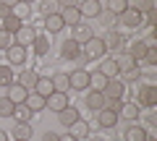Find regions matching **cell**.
<instances>
[{"mask_svg":"<svg viewBox=\"0 0 157 141\" xmlns=\"http://www.w3.org/2000/svg\"><path fill=\"white\" fill-rule=\"evenodd\" d=\"M32 91H37V94H42V97L47 99V97H50L52 91H55V89H52V79H50V76H39Z\"/></svg>","mask_w":157,"mask_h":141,"instance_id":"4fadbf2b","label":"cell"},{"mask_svg":"<svg viewBox=\"0 0 157 141\" xmlns=\"http://www.w3.org/2000/svg\"><path fill=\"white\" fill-rule=\"evenodd\" d=\"M126 8H128V0H107V11L115 13V16H121Z\"/></svg>","mask_w":157,"mask_h":141,"instance_id":"d590c367","label":"cell"},{"mask_svg":"<svg viewBox=\"0 0 157 141\" xmlns=\"http://www.w3.org/2000/svg\"><path fill=\"white\" fill-rule=\"evenodd\" d=\"M128 55L134 58L136 63H139V60H144V55H147V42H141V39H136L134 45H131V50H128Z\"/></svg>","mask_w":157,"mask_h":141,"instance_id":"4316f807","label":"cell"},{"mask_svg":"<svg viewBox=\"0 0 157 141\" xmlns=\"http://www.w3.org/2000/svg\"><path fill=\"white\" fill-rule=\"evenodd\" d=\"M26 94H29V91L24 89L21 84H16V81L6 86V97L13 102V105H21V102H26Z\"/></svg>","mask_w":157,"mask_h":141,"instance_id":"8992f818","label":"cell"},{"mask_svg":"<svg viewBox=\"0 0 157 141\" xmlns=\"http://www.w3.org/2000/svg\"><path fill=\"white\" fill-rule=\"evenodd\" d=\"M11 118H16V123H29V120H32V110L26 107V102H21V105H13Z\"/></svg>","mask_w":157,"mask_h":141,"instance_id":"ac0fdd59","label":"cell"},{"mask_svg":"<svg viewBox=\"0 0 157 141\" xmlns=\"http://www.w3.org/2000/svg\"><path fill=\"white\" fill-rule=\"evenodd\" d=\"M92 37H94V29L89 26V24H76L73 26V42H78V45H84V42H89Z\"/></svg>","mask_w":157,"mask_h":141,"instance_id":"ba28073f","label":"cell"},{"mask_svg":"<svg viewBox=\"0 0 157 141\" xmlns=\"http://www.w3.org/2000/svg\"><path fill=\"white\" fill-rule=\"evenodd\" d=\"M63 26H66V24H63L60 13H52V16H45V29H47L50 34H58Z\"/></svg>","mask_w":157,"mask_h":141,"instance_id":"7402d4cb","label":"cell"},{"mask_svg":"<svg viewBox=\"0 0 157 141\" xmlns=\"http://www.w3.org/2000/svg\"><path fill=\"white\" fill-rule=\"evenodd\" d=\"M105 94L102 91H89L86 94V105H89V110H94V113H100V110H105Z\"/></svg>","mask_w":157,"mask_h":141,"instance_id":"2e32d148","label":"cell"},{"mask_svg":"<svg viewBox=\"0 0 157 141\" xmlns=\"http://www.w3.org/2000/svg\"><path fill=\"white\" fill-rule=\"evenodd\" d=\"M32 50L37 52V55H45L47 50H50V42H47V37H34V42H32Z\"/></svg>","mask_w":157,"mask_h":141,"instance_id":"4dcf8cb0","label":"cell"},{"mask_svg":"<svg viewBox=\"0 0 157 141\" xmlns=\"http://www.w3.org/2000/svg\"><path fill=\"white\" fill-rule=\"evenodd\" d=\"M121 107H123V99H107L105 102V110H110V113H121Z\"/></svg>","mask_w":157,"mask_h":141,"instance_id":"b9f144b4","label":"cell"},{"mask_svg":"<svg viewBox=\"0 0 157 141\" xmlns=\"http://www.w3.org/2000/svg\"><path fill=\"white\" fill-rule=\"evenodd\" d=\"M21 3H29V6H32V3H34V0H21Z\"/></svg>","mask_w":157,"mask_h":141,"instance_id":"816d5d0a","label":"cell"},{"mask_svg":"<svg viewBox=\"0 0 157 141\" xmlns=\"http://www.w3.org/2000/svg\"><path fill=\"white\" fill-rule=\"evenodd\" d=\"M13 136H16V141H29V136H32V125H29V123H16Z\"/></svg>","mask_w":157,"mask_h":141,"instance_id":"f546056e","label":"cell"},{"mask_svg":"<svg viewBox=\"0 0 157 141\" xmlns=\"http://www.w3.org/2000/svg\"><path fill=\"white\" fill-rule=\"evenodd\" d=\"M68 84H71V89H86L89 86V71L78 68L73 73H68Z\"/></svg>","mask_w":157,"mask_h":141,"instance_id":"277c9868","label":"cell"},{"mask_svg":"<svg viewBox=\"0 0 157 141\" xmlns=\"http://www.w3.org/2000/svg\"><path fill=\"white\" fill-rule=\"evenodd\" d=\"M76 8H78V13L86 16V18H97V16H100V11H102L100 0H84V3H78Z\"/></svg>","mask_w":157,"mask_h":141,"instance_id":"30bf717a","label":"cell"},{"mask_svg":"<svg viewBox=\"0 0 157 141\" xmlns=\"http://www.w3.org/2000/svg\"><path fill=\"white\" fill-rule=\"evenodd\" d=\"M0 3H6L8 8H13V6H16V3H21V0H0Z\"/></svg>","mask_w":157,"mask_h":141,"instance_id":"681fc988","label":"cell"},{"mask_svg":"<svg viewBox=\"0 0 157 141\" xmlns=\"http://www.w3.org/2000/svg\"><path fill=\"white\" fill-rule=\"evenodd\" d=\"M58 6H60V8H76L78 0H58Z\"/></svg>","mask_w":157,"mask_h":141,"instance_id":"f6af8a7d","label":"cell"},{"mask_svg":"<svg viewBox=\"0 0 157 141\" xmlns=\"http://www.w3.org/2000/svg\"><path fill=\"white\" fill-rule=\"evenodd\" d=\"M42 141H58V133H45V136H42Z\"/></svg>","mask_w":157,"mask_h":141,"instance_id":"c3c4849f","label":"cell"},{"mask_svg":"<svg viewBox=\"0 0 157 141\" xmlns=\"http://www.w3.org/2000/svg\"><path fill=\"white\" fill-rule=\"evenodd\" d=\"M26 107L32 110V113H42V110L47 107V102L42 94H37V91H29L26 94Z\"/></svg>","mask_w":157,"mask_h":141,"instance_id":"8fae6325","label":"cell"},{"mask_svg":"<svg viewBox=\"0 0 157 141\" xmlns=\"http://www.w3.org/2000/svg\"><path fill=\"white\" fill-rule=\"evenodd\" d=\"M128 8H134L139 13H149L155 8V0H128Z\"/></svg>","mask_w":157,"mask_h":141,"instance_id":"f1b7e54d","label":"cell"},{"mask_svg":"<svg viewBox=\"0 0 157 141\" xmlns=\"http://www.w3.org/2000/svg\"><path fill=\"white\" fill-rule=\"evenodd\" d=\"M60 55L66 58V60H73V58L81 55V45L73 42V39H66V42H63V47H60Z\"/></svg>","mask_w":157,"mask_h":141,"instance_id":"9a60e30c","label":"cell"},{"mask_svg":"<svg viewBox=\"0 0 157 141\" xmlns=\"http://www.w3.org/2000/svg\"><path fill=\"white\" fill-rule=\"evenodd\" d=\"M102 42H105V50H118V47L123 45V39H121V34H118L115 29H110V32L102 37Z\"/></svg>","mask_w":157,"mask_h":141,"instance_id":"cb8c5ba5","label":"cell"},{"mask_svg":"<svg viewBox=\"0 0 157 141\" xmlns=\"http://www.w3.org/2000/svg\"><path fill=\"white\" fill-rule=\"evenodd\" d=\"M21 26H24V21H21V18H16L13 13H11V16H6V18H3V29H6V32H11V34H16L18 29H21Z\"/></svg>","mask_w":157,"mask_h":141,"instance_id":"83f0119b","label":"cell"},{"mask_svg":"<svg viewBox=\"0 0 157 141\" xmlns=\"http://www.w3.org/2000/svg\"><path fill=\"white\" fill-rule=\"evenodd\" d=\"M58 120H60V125H71V123H76V120H78V110L68 105V107H63L60 113H58Z\"/></svg>","mask_w":157,"mask_h":141,"instance_id":"ffe728a7","label":"cell"},{"mask_svg":"<svg viewBox=\"0 0 157 141\" xmlns=\"http://www.w3.org/2000/svg\"><path fill=\"white\" fill-rule=\"evenodd\" d=\"M123 79H128V81H136V79H139V68H131V71H123Z\"/></svg>","mask_w":157,"mask_h":141,"instance_id":"ee69618b","label":"cell"},{"mask_svg":"<svg viewBox=\"0 0 157 141\" xmlns=\"http://www.w3.org/2000/svg\"><path fill=\"white\" fill-rule=\"evenodd\" d=\"M123 139L126 141H147V131L141 128V125H128L126 133H123Z\"/></svg>","mask_w":157,"mask_h":141,"instance_id":"603a6c76","label":"cell"},{"mask_svg":"<svg viewBox=\"0 0 157 141\" xmlns=\"http://www.w3.org/2000/svg\"><path fill=\"white\" fill-rule=\"evenodd\" d=\"M97 18H100V24H102V26H113V21H118V16H115V13H110L107 8H102Z\"/></svg>","mask_w":157,"mask_h":141,"instance_id":"f35d334b","label":"cell"},{"mask_svg":"<svg viewBox=\"0 0 157 141\" xmlns=\"http://www.w3.org/2000/svg\"><path fill=\"white\" fill-rule=\"evenodd\" d=\"M105 79H118V73H121V68H118V63H115V58H102V63H100V68H97Z\"/></svg>","mask_w":157,"mask_h":141,"instance_id":"9c48e42d","label":"cell"},{"mask_svg":"<svg viewBox=\"0 0 157 141\" xmlns=\"http://www.w3.org/2000/svg\"><path fill=\"white\" fill-rule=\"evenodd\" d=\"M118 115H123L126 120H136V118H139V105H136V102H134V105H126V102H123V107H121Z\"/></svg>","mask_w":157,"mask_h":141,"instance_id":"1f68e13d","label":"cell"},{"mask_svg":"<svg viewBox=\"0 0 157 141\" xmlns=\"http://www.w3.org/2000/svg\"><path fill=\"white\" fill-rule=\"evenodd\" d=\"M105 84H107V79L100 73V71H97V73H89V86L94 91H102V89H105Z\"/></svg>","mask_w":157,"mask_h":141,"instance_id":"836d02e7","label":"cell"},{"mask_svg":"<svg viewBox=\"0 0 157 141\" xmlns=\"http://www.w3.org/2000/svg\"><path fill=\"white\" fill-rule=\"evenodd\" d=\"M13 84V71L11 65H0V86H8Z\"/></svg>","mask_w":157,"mask_h":141,"instance_id":"8d00e7d4","label":"cell"},{"mask_svg":"<svg viewBox=\"0 0 157 141\" xmlns=\"http://www.w3.org/2000/svg\"><path fill=\"white\" fill-rule=\"evenodd\" d=\"M6 55H8V65H24V63H26V47H21V45L13 42L6 50Z\"/></svg>","mask_w":157,"mask_h":141,"instance_id":"3957f363","label":"cell"},{"mask_svg":"<svg viewBox=\"0 0 157 141\" xmlns=\"http://www.w3.org/2000/svg\"><path fill=\"white\" fill-rule=\"evenodd\" d=\"M0 141H8V133H6V131H0Z\"/></svg>","mask_w":157,"mask_h":141,"instance_id":"f907efd6","label":"cell"},{"mask_svg":"<svg viewBox=\"0 0 157 141\" xmlns=\"http://www.w3.org/2000/svg\"><path fill=\"white\" fill-rule=\"evenodd\" d=\"M144 60L149 63V65H155V63H157V50H155V47H147V55H144Z\"/></svg>","mask_w":157,"mask_h":141,"instance_id":"7bdbcfd3","label":"cell"},{"mask_svg":"<svg viewBox=\"0 0 157 141\" xmlns=\"http://www.w3.org/2000/svg\"><path fill=\"white\" fill-rule=\"evenodd\" d=\"M11 37H13L11 32H6V29L0 26V50H8V47L13 45V39H11Z\"/></svg>","mask_w":157,"mask_h":141,"instance_id":"ab89813d","label":"cell"},{"mask_svg":"<svg viewBox=\"0 0 157 141\" xmlns=\"http://www.w3.org/2000/svg\"><path fill=\"white\" fill-rule=\"evenodd\" d=\"M13 113V102L8 97H0V118H11Z\"/></svg>","mask_w":157,"mask_h":141,"instance_id":"74e56055","label":"cell"},{"mask_svg":"<svg viewBox=\"0 0 157 141\" xmlns=\"http://www.w3.org/2000/svg\"><path fill=\"white\" fill-rule=\"evenodd\" d=\"M39 11L45 13V16H52V13H60V6H58V0H42Z\"/></svg>","mask_w":157,"mask_h":141,"instance_id":"d6a6232c","label":"cell"},{"mask_svg":"<svg viewBox=\"0 0 157 141\" xmlns=\"http://www.w3.org/2000/svg\"><path fill=\"white\" fill-rule=\"evenodd\" d=\"M37 79H39V76L34 73V71H21V76H18V84H21L26 91H32L34 84H37Z\"/></svg>","mask_w":157,"mask_h":141,"instance_id":"484cf974","label":"cell"},{"mask_svg":"<svg viewBox=\"0 0 157 141\" xmlns=\"http://www.w3.org/2000/svg\"><path fill=\"white\" fill-rule=\"evenodd\" d=\"M45 102H47V107H50L52 113H60L63 107H68V94L66 91H52Z\"/></svg>","mask_w":157,"mask_h":141,"instance_id":"52a82bcc","label":"cell"},{"mask_svg":"<svg viewBox=\"0 0 157 141\" xmlns=\"http://www.w3.org/2000/svg\"><path fill=\"white\" fill-rule=\"evenodd\" d=\"M141 16H144V13H139V11H134V8H126L123 13H121V24H123V26H128V29H139L141 26Z\"/></svg>","mask_w":157,"mask_h":141,"instance_id":"5b68a950","label":"cell"},{"mask_svg":"<svg viewBox=\"0 0 157 141\" xmlns=\"http://www.w3.org/2000/svg\"><path fill=\"white\" fill-rule=\"evenodd\" d=\"M139 102L144 107H155L157 105V89L155 86H144V89L139 91Z\"/></svg>","mask_w":157,"mask_h":141,"instance_id":"e0dca14e","label":"cell"},{"mask_svg":"<svg viewBox=\"0 0 157 141\" xmlns=\"http://www.w3.org/2000/svg\"><path fill=\"white\" fill-rule=\"evenodd\" d=\"M34 37H37V32H34L32 26H21L16 32V45H21V47H29L34 42Z\"/></svg>","mask_w":157,"mask_h":141,"instance_id":"5bb4252c","label":"cell"},{"mask_svg":"<svg viewBox=\"0 0 157 141\" xmlns=\"http://www.w3.org/2000/svg\"><path fill=\"white\" fill-rule=\"evenodd\" d=\"M50 79H52V89H55V91H66V94H68V89H71V84H68V73H52Z\"/></svg>","mask_w":157,"mask_h":141,"instance_id":"d4e9b609","label":"cell"},{"mask_svg":"<svg viewBox=\"0 0 157 141\" xmlns=\"http://www.w3.org/2000/svg\"><path fill=\"white\" fill-rule=\"evenodd\" d=\"M68 131H71V136H73V139H84V136H89V123L78 118L76 123H71V125H68Z\"/></svg>","mask_w":157,"mask_h":141,"instance_id":"44dd1931","label":"cell"},{"mask_svg":"<svg viewBox=\"0 0 157 141\" xmlns=\"http://www.w3.org/2000/svg\"><path fill=\"white\" fill-rule=\"evenodd\" d=\"M6 16H11V8L6 3H0V18H6Z\"/></svg>","mask_w":157,"mask_h":141,"instance_id":"bcb514c9","label":"cell"},{"mask_svg":"<svg viewBox=\"0 0 157 141\" xmlns=\"http://www.w3.org/2000/svg\"><path fill=\"white\" fill-rule=\"evenodd\" d=\"M84 55L89 58V60H102V58H105V42H102V37H92L89 42H84Z\"/></svg>","mask_w":157,"mask_h":141,"instance_id":"6da1fadb","label":"cell"},{"mask_svg":"<svg viewBox=\"0 0 157 141\" xmlns=\"http://www.w3.org/2000/svg\"><path fill=\"white\" fill-rule=\"evenodd\" d=\"M118 120H121V115H118V113H110V110H100V115H97V123H100L102 128H113Z\"/></svg>","mask_w":157,"mask_h":141,"instance_id":"d6986e66","label":"cell"},{"mask_svg":"<svg viewBox=\"0 0 157 141\" xmlns=\"http://www.w3.org/2000/svg\"><path fill=\"white\" fill-rule=\"evenodd\" d=\"M115 63H118V68H121V73L123 71H131V68H136V60L126 52V55H121V58H115Z\"/></svg>","mask_w":157,"mask_h":141,"instance_id":"e575fe53","label":"cell"},{"mask_svg":"<svg viewBox=\"0 0 157 141\" xmlns=\"http://www.w3.org/2000/svg\"><path fill=\"white\" fill-rule=\"evenodd\" d=\"M102 94H105V99H123V94H126L123 79H107V84H105V89H102Z\"/></svg>","mask_w":157,"mask_h":141,"instance_id":"7a4b0ae2","label":"cell"},{"mask_svg":"<svg viewBox=\"0 0 157 141\" xmlns=\"http://www.w3.org/2000/svg\"><path fill=\"white\" fill-rule=\"evenodd\" d=\"M60 18L66 26H76V24H81V13H78V8H60Z\"/></svg>","mask_w":157,"mask_h":141,"instance_id":"7c38bea8","label":"cell"},{"mask_svg":"<svg viewBox=\"0 0 157 141\" xmlns=\"http://www.w3.org/2000/svg\"><path fill=\"white\" fill-rule=\"evenodd\" d=\"M11 13H13L16 18H21V21H24V16L29 13V3H16V6L11 8Z\"/></svg>","mask_w":157,"mask_h":141,"instance_id":"60d3db41","label":"cell"},{"mask_svg":"<svg viewBox=\"0 0 157 141\" xmlns=\"http://www.w3.org/2000/svg\"><path fill=\"white\" fill-rule=\"evenodd\" d=\"M58 141H78V139H73L71 133H63V136H58Z\"/></svg>","mask_w":157,"mask_h":141,"instance_id":"7dc6e473","label":"cell"}]
</instances>
